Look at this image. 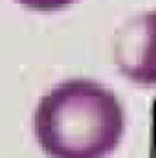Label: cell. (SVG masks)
I'll list each match as a JSON object with an SVG mask.
<instances>
[{
    "mask_svg": "<svg viewBox=\"0 0 156 158\" xmlns=\"http://www.w3.org/2000/svg\"><path fill=\"white\" fill-rule=\"evenodd\" d=\"M33 131L50 158H107L123 138L125 112L103 85L72 79L40 99Z\"/></svg>",
    "mask_w": 156,
    "mask_h": 158,
    "instance_id": "cell-1",
    "label": "cell"
},
{
    "mask_svg": "<svg viewBox=\"0 0 156 158\" xmlns=\"http://www.w3.org/2000/svg\"><path fill=\"white\" fill-rule=\"evenodd\" d=\"M116 63L130 81L156 86V11L129 20L117 31Z\"/></svg>",
    "mask_w": 156,
    "mask_h": 158,
    "instance_id": "cell-2",
    "label": "cell"
},
{
    "mask_svg": "<svg viewBox=\"0 0 156 158\" xmlns=\"http://www.w3.org/2000/svg\"><path fill=\"white\" fill-rule=\"evenodd\" d=\"M20 6L33 9V11H42V13H50V11H59L64 9L68 6H72L77 0H17Z\"/></svg>",
    "mask_w": 156,
    "mask_h": 158,
    "instance_id": "cell-3",
    "label": "cell"
}]
</instances>
